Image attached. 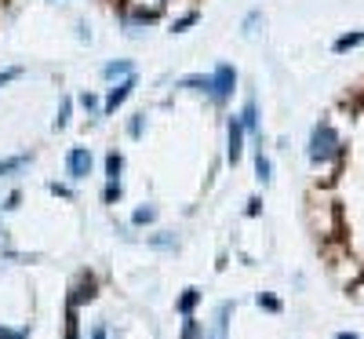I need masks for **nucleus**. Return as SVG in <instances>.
I'll return each instance as SVG.
<instances>
[{
    "label": "nucleus",
    "instance_id": "f257e3e1",
    "mask_svg": "<svg viewBox=\"0 0 364 339\" xmlns=\"http://www.w3.org/2000/svg\"><path fill=\"white\" fill-rule=\"evenodd\" d=\"M339 150H343V146H339V135L332 132V124H317L314 135H310V161L324 164V161H332Z\"/></svg>",
    "mask_w": 364,
    "mask_h": 339
},
{
    "label": "nucleus",
    "instance_id": "f8f14e48",
    "mask_svg": "<svg viewBox=\"0 0 364 339\" xmlns=\"http://www.w3.org/2000/svg\"><path fill=\"white\" fill-rule=\"evenodd\" d=\"M182 88H193V91H212V77H186Z\"/></svg>",
    "mask_w": 364,
    "mask_h": 339
},
{
    "label": "nucleus",
    "instance_id": "9b49d317",
    "mask_svg": "<svg viewBox=\"0 0 364 339\" xmlns=\"http://www.w3.org/2000/svg\"><path fill=\"white\" fill-rule=\"evenodd\" d=\"M197 299H201V292H197V289H186V296L179 299V310H182V314H190V310L197 307Z\"/></svg>",
    "mask_w": 364,
    "mask_h": 339
},
{
    "label": "nucleus",
    "instance_id": "2eb2a0df",
    "mask_svg": "<svg viewBox=\"0 0 364 339\" xmlns=\"http://www.w3.org/2000/svg\"><path fill=\"white\" fill-rule=\"evenodd\" d=\"M30 329H0V339H26Z\"/></svg>",
    "mask_w": 364,
    "mask_h": 339
},
{
    "label": "nucleus",
    "instance_id": "0eeeda50",
    "mask_svg": "<svg viewBox=\"0 0 364 339\" xmlns=\"http://www.w3.org/2000/svg\"><path fill=\"white\" fill-rule=\"evenodd\" d=\"M102 77H110V81H113V77H132V62H110V66L106 70H102Z\"/></svg>",
    "mask_w": 364,
    "mask_h": 339
},
{
    "label": "nucleus",
    "instance_id": "9d476101",
    "mask_svg": "<svg viewBox=\"0 0 364 339\" xmlns=\"http://www.w3.org/2000/svg\"><path fill=\"white\" fill-rule=\"evenodd\" d=\"M22 164H30V153H19V157H8V161H0V175H8V172H19Z\"/></svg>",
    "mask_w": 364,
    "mask_h": 339
},
{
    "label": "nucleus",
    "instance_id": "412c9836",
    "mask_svg": "<svg viewBox=\"0 0 364 339\" xmlns=\"http://www.w3.org/2000/svg\"><path fill=\"white\" fill-rule=\"evenodd\" d=\"M81 106H84V110H95V106H99V99L91 95V91H84V95H81Z\"/></svg>",
    "mask_w": 364,
    "mask_h": 339
},
{
    "label": "nucleus",
    "instance_id": "4468645a",
    "mask_svg": "<svg viewBox=\"0 0 364 339\" xmlns=\"http://www.w3.org/2000/svg\"><path fill=\"white\" fill-rule=\"evenodd\" d=\"M255 172H259V179H263V182H270V161L263 157V150L255 153Z\"/></svg>",
    "mask_w": 364,
    "mask_h": 339
},
{
    "label": "nucleus",
    "instance_id": "39448f33",
    "mask_svg": "<svg viewBox=\"0 0 364 339\" xmlns=\"http://www.w3.org/2000/svg\"><path fill=\"white\" fill-rule=\"evenodd\" d=\"M241 135H244V124L241 121H233L230 117V161L237 164L241 161V153H244V146H241Z\"/></svg>",
    "mask_w": 364,
    "mask_h": 339
},
{
    "label": "nucleus",
    "instance_id": "f3484780",
    "mask_svg": "<svg viewBox=\"0 0 364 339\" xmlns=\"http://www.w3.org/2000/svg\"><path fill=\"white\" fill-rule=\"evenodd\" d=\"M66 121H70V102H62V110L55 117V128H66Z\"/></svg>",
    "mask_w": 364,
    "mask_h": 339
},
{
    "label": "nucleus",
    "instance_id": "423d86ee",
    "mask_svg": "<svg viewBox=\"0 0 364 339\" xmlns=\"http://www.w3.org/2000/svg\"><path fill=\"white\" fill-rule=\"evenodd\" d=\"M121 168H124L121 153H110V157H106V179L110 182H121Z\"/></svg>",
    "mask_w": 364,
    "mask_h": 339
},
{
    "label": "nucleus",
    "instance_id": "7ed1b4c3",
    "mask_svg": "<svg viewBox=\"0 0 364 339\" xmlns=\"http://www.w3.org/2000/svg\"><path fill=\"white\" fill-rule=\"evenodd\" d=\"M66 168H70V179H84L91 172V153L88 150H70Z\"/></svg>",
    "mask_w": 364,
    "mask_h": 339
},
{
    "label": "nucleus",
    "instance_id": "4be33fe9",
    "mask_svg": "<svg viewBox=\"0 0 364 339\" xmlns=\"http://www.w3.org/2000/svg\"><path fill=\"white\" fill-rule=\"evenodd\" d=\"M259 307H266V310H277V299H270V296L263 299V296H259Z\"/></svg>",
    "mask_w": 364,
    "mask_h": 339
},
{
    "label": "nucleus",
    "instance_id": "393cba45",
    "mask_svg": "<svg viewBox=\"0 0 364 339\" xmlns=\"http://www.w3.org/2000/svg\"><path fill=\"white\" fill-rule=\"evenodd\" d=\"M215 339H223V336H215Z\"/></svg>",
    "mask_w": 364,
    "mask_h": 339
},
{
    "label": "nucleus",
    "instance_id": "dca6fc26",
    "mask_svg": "<svg viewBox=\"0 0 364 339\" xmlns=\"http://www.w3.org/2000/svg\"><path fill=\"white\" fill-rule=\"evenodd\" d=\"M197 336H201L197 321H193V318H186V329H182V339H197Z\"/></svg>",
    "mask_w": 364,
    "mask_h": 339
},
{
    "label": "nucleus",
    "instance_id": "1a4fd4ad",
    "mask_svg": "<svg viewBox=\"0 0 364 339\" xmlns=\"http://www.w3.org/2000/svg\"><path fill=\"white\" fill-rule=\"evenodd\" d=\"M241 124L248 128V132H255L259 128V113H255V99H248V106H244V113H241Z\"/></svg>",
    "mask_w": 364,
    "mask_h": 339
},
{
    "label": "nucleus",
    "instance_id": "a211bd4d",
    "mask_svg": "<svg viewBox=\"0 0 364 339\" xmlns=\"http://www.w3.org/2000/svg\"><path fill=\"white\" fill-rule=\"evenodd\" d=\"M22 70L19 66H11V70H4V73H0V88H4V84H11V81H15V77H19Z\"/></svg>",
    "mask_w": 364,
    "mask_h": 339
},
{
    "label": "nucleus",
    "instance_id": "aec40b11",
    "mask_svg": "<svg viewBox=\"0 0 364 339\" xmlns=\"http://www.w3.org/2000/svg\"><path fill=\"white\" fill-rule=\"evenodd\" d=\"M117 197H121V182H110V186H106V201L113 204Z\"/></svg>",
    "mask_w": 364,
    "mask_h": 339
},
{
    "label": "nucleus",
    "instance_id": "20e7f679",
    "mask_svg": "<svg viewBox=\"0 0 364 339\" xmlns=\"http://www.w3.org/2000/svg\"><path fill=\"white\" fill-rule=\"evenodd\" d=\"M132 88H135V77H124V81L110 91V99H106V106H102V110H106V113H117V106H121V102L132 95Z\"/></svg>",
    "mask_w": 364,
    "mask_h": 339
},
{
    "label": "nucleus",
    "instance_id": "b1692460",
    "mask_svg": "<svg viewBox=\"0 0 364 339\" xmlns=\"http://www.w3.org/2000/svg\"><path fill=\"white\" fill-rule=\"evenodd\" d=\"M335 339H361V336H354V332H339V336H335Z\"/></svg>",
    "mask_w": 364,
    "mask_h": 339
},
{
    "label": "nucleus",
    "instance_id": "6e6552de",
    "mask_svg": "<svg viewBox=\"0 0 364 339\" xmlns=\"http://www.w3.org/2000/svg\"><path fill=\"white\" fill-rule=\"evenodd\" d=\"M357 44H364V33H346V37H339V41H335V51H350V48H357Z\"/></svg>",
    "mask_w": 364,
    "mask_h": 339
},
{
    "label": "nucleus",
    "instance_id": "5701e85b",
    "mask_svg": "<svg viewBox=\"0 0 364 339\" xmlns=\"http://www.w3.org/2000/svg\"><path fill=\"white\" fill-rule=\"evenodd\" d=\"M91 339H106V329H95V332H91Z\"/></svg>",
    "mask_w": 364,
    "mask_h": 339
},
{
    "label": "nucleus",
    "instance_id": "f03ea898",
    "mask_svg": "<svg viewBox=\"0 0 364 339\" xmlns=\"http://www.w3.org/2000/svg\"><path fill=\"white\" fill-rule=\"evenodd\" d=\"M233 84H237V73H233V66H219L215 70V77H212V99L215 102H226L230 95H233Z\"/></svg>",
    "mask_w": 364,
    "mask_h": 339
},
{
    "label": "nucleus",
    "instance_id": "6ab92c4d",
    "mask_svg": "<svg viewBox=\"0 0 364 339\" xmlns=\"http://www.w3.org/2000/svg\"><path fill=\"white\" fill-rule=\"evenodd\" d=\"M197 22V15H182L179 22H175V33H182V30H190V26Z\"/></svg>",
    "mask_w": 364,
    "mask_h": 339
},
{
    "label": "nucleus",
    "instance_id": "ddd939ff",
    "mask_svg": "<svg viewBox=\"0 0 364 339\" xmlns=\"http://www.w3.org/2000/svg\"><path fill=\"white\" fill-rule=\"evenodd\" d=\"M153 219H157V208H139V212L132 215V223L135 226H146V223H153Z\"/></svg>",
    "mask_w": 364,
    "mask_h": 339
}]
</instances>
